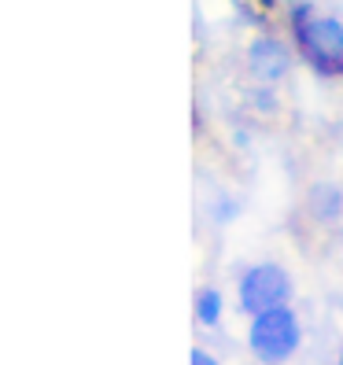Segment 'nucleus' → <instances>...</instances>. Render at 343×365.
Returning <instances> with one entry per match:
<instances>
[{
	"label": "nucleus",
	"mask_w": 343,
	"mask_h": 365,
	"mask_svg": "<svg viewBox=\"0 0 343 365\" xmlns=\"http://www.w3.org/2000/svg\"><path fill=\"white\" fill-rule=\"evenodd\" d=\"M303 347V321L292 303L270 307L247 321V351L259 365H285Z\"/></svg>",
	"instance_id": "1"
},
{
	"label": "nucleus",
	"mask_w": 343,
	"mask_h": 365,
	"mask_svg": "<svg viewBox=\"0 0 343 365\" xmlns=\"http://www.w3.org/2000/svg\"><path fill=\"white\" fill-rule=\"evenodd\" d=\"M295 52L317 78H343V19L317 11L303 30L292 34Z\"/></svg>",
	"instance_id": "2"
},
{
	"label": "nucleus",
	"mask_w": 343,
	"mask_h": 365,
	"mask_svg": "<svg viewBox=\"0 0 343 365\" xmlns=\"http://www.w3.org/2000/svg\"><path fill=\"white\" fill-rule=\"evenodd\" d=\"M292 295H295V281L281 262H255L237 281V307L247 317L262 314L270 307H285L292 303Z\"/></svg>",
	"instance_id": "3"
},
{
	"label": "nucleus",
	"mask_w": 343,
	"mask_h": 365,
	"mask_svg": "<svg viewBox=\"0 0 343 365\" xmlns=\"http://www.w3.org/2000/svg\"><path fill=\"white\" fill-rule=\"evenodd\" d=\"M295 48L281 34H255L251 45H247V71H251V81H262V85H281L288 74H292V63H295Z\"/></svg>",
	"instance_id": "4"
},
{
	"label": "nucleus",
	"mask_w": 343,
	"mask_h": 365,
	"mask_svg": "<svg viewBox=\"0 0 343 365\" xmlns=\"http://www.w3.org/2000/svg\"><path fill=\"white\" fill-rule=\"evenodd\" d=\"M307 214L317 225H336L343 218V188L332 181H314L307 188Z\"/></svg>",
	"instance_id": "5"
},
{
	"label": "nucleus",
	"mask_w": 343,
	"mask_h": 365,
	"mask_svg": "<svg viewBox=\"0 0 343 365\" xmlns=\"http://www.w3.org/2000/svg\"><path fill=\"white\" fill-rule=\"evenodd\" d=\"M192 314H196V325L203 329H218L222 325V314H225V299L218 288H200L196 292V307H192Z\"/></svg>",
	"instance_id": "6"
},
{
	"label": "nucleus",
	"mask_w": 343,
	"mask_h": 365,
	"mask_svg": "<svg viewBox=\"0 0 343 365\" xmlns=\"http://www.w3.org/2000/svg\"><path fill=\"white\" fill-rule=\"evenodd\" d=\"M207 214H210V222H214V225H229V222L240 214V200H237V196H229L225 188H218V192L210 196V203H207Z\"/></svg>",
	"instance_id": "7"
},
{
	"label": "nucleus",
	"mask_w": 343,
	"mask_h": 365,
	"mask_svg": "<svg viewBox=\"0 0 343 365\" xmlns=\"http://www.w3.org/2000/svg\"><path fill=\"white\" fill-rule=\"evenodd\" d=\"M273 89H277V85H262V81H255L251 89H247V103H251L259 115H270V118L281 111V100H277Z\"/></svg>",
	"instance_id": "8"
},
{
	"label": "nucleus",
	"mask_w": 343,
	"mask_h": 365,
	"mask_svg": "<svg viewBox=\"0 0 343 365\" xmlns=\"http://www.w3.org/2000/svg\"><path fill=\"white\" fill-rule=\"evenodd\" d=\"M188 361H192V365H222L218 358H214L210 351H203V347H192V354H188Z\"/></svg>",
	"instance_id": "9"
},
{
	"label": "nucleus",
	"mask_w": 343,
	"mask_h": 365,
	"mask_svg": "<svg viewBox=\"0 0 343 365\" xmlns=\"http://www.w3.org/2000/svg\"><path fill=\"white\" fill-rule=\"evenodd\" d=\"M232 144H237V148H247V144H251V137H247L244 130H237V133H232Z\"/></svg>",
	"instance_id": "10"
},
{
	"label": "nucleus",
	"mask_w": 343,
	"mask_h": 365,
	"mask_svg": "<svg viewBox=\"0 0 343 365\" xmlns=\"http://www.w3.org/2000/svg\"><path fill=\"white\" fill-rule=\"evenodd\" d=\"M277 4H281V0H255V8H262V11H273Z\"/></svg>",
	"instance_id": "11"
},
{
	"label": "nucleus",
	"mask_w": 343,
	"mask_h": 365,
	"mask_svg": "<svg viewBox=\"0 0 343 365\" xmlns=\"http://www.w3.org/2000/svg\"><path fill=\"white\" fill-rule=\"evenodd\" d=\"M336 365H343V343H339V351H336Z\"/></svg>",
	"instance_id": "12"
}]
</instances>
